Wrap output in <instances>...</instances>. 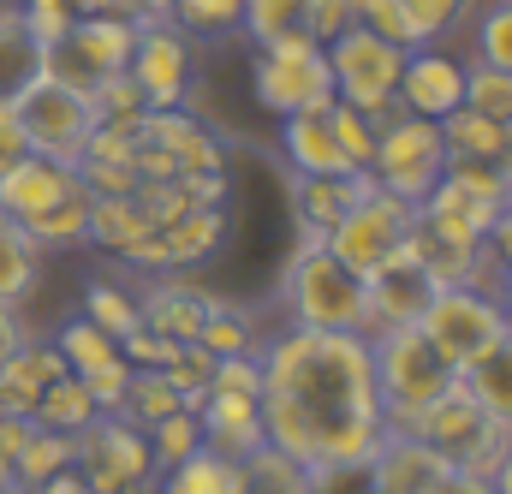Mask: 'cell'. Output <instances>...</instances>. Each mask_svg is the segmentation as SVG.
Returning a JSON list of instances; mask_svg holds the SVG:
<instances>
[{"label": "cell", "instance_id": "1", "mask_svg": "<svg viewBox=\"0 0 512 494\" xmlns=\"http://www.w3.org/2000/svg\"><path fill=\"white\" fill-rule=\"evenodd\" d=\"M262 441L298 465H364L382 441V393L364 334H322L280 322L256 340Z\"/></svg>", "mask_w": 512, "mask_h": 494}, {"label": "cell", "instance_id": "2", "mask_svg": "<svg viewBox=\"0 0 512 494\" xmlns=\"http://www.w3.org/2000/svg\"><path fill=\"white\" fill-rule=\"evenodd\" d=\"M280 316L292 328L370 334V286L322 245V233H304L280 268Z\"/></svg>", "mask_w": 512, "mask_h": 494}, {"label": "cell", "instance_id": "3", "mask_svg": "<svg viewBox=\"0 0 512 494\" xmlns=\"http://www.w3.org/2000/svg\"><path fill=\"white\" fill-rule=\"evenodd\" d=\"M512 203V185L501 179V167L483 161H447V173L435 179V191L417 203V227L447 239V245H483L495 215Z\"/></svg>", "mask_w": 512, "mask_h": 494}, {"label": "cell", "instance_id": "4", "mask_svg": "<svg viewBox=\"0 0 512 494\" xmlns=\"http://www.w3.org/2000/svg\"><path fill=\"white\" fill-rule=\"evenodd\" d=\"M393 429V423H387ZM411 435H423L429 447H441L459 471H477V477H495L501 471V459H507V441L512 429H501L495 417H483V405L471 399V387L453 375L411 423H405Z\"/></svg>", "mask_w": 512, "mask_h": 494}, {"label": "cell", "instance_id": "5", "mask_svg": "<svg viewBox=\"0 0 512 494\" xmlns=\"http://www.w3.org/2000/svg\"><path fill=\"white\" fill-rule=\"evenodd\" d=\"M370 370H376V393H382V417L393 429H405L447 381V358L423 340V328L417 322H405V328H376L370 334Z\"/></svg>", "mask_w": 512, "mask_h": 494}, {"label": "cell", "instance_id": "6", "mask_svg": "<svg viewBox=\"0 0 512 494\" xmlns=\"http://www.w3.org/2000/svg\"><path fill=\"white\" fill-rule=\"evenodd\" d=\"M423 340L447 358V370H471L483 352H495L501 340L512 334L507 310L495 298V286H435V298L423 304L417 316Z\"/></svg>", "mask_w": 512, "mask_h": 494}, {"label": "cell", "instance_id": "7", "mask_svg": "<svg viewBox=\"0 0 512 494\" xmlns=\"http://www.w3.org/2000/svg\"><path fill=\"white\" fill-rule=\"evenodd\" d=\"M322 54H328L334 102L370 114L376 125H382L387 114H399V66H405V48H399V42H387L376 30L352 24V30H340Z\"/></svg>", "mask_w": 512, "mask_h": 494}, {"label": "cell", "instance_id": "8", "mask_svg": "<svg viewBox=\"0 0 512 494\" xmlns=\"http://www.w3.org/2000/svg\"><path fill=\"white\" fill-rule=\"evenodd\" d=\"M72 465L84 471L90 494H149L161 465L149 447V429H137L126 411H102L90 429L72 435Z\"/></svg>", "mask_w": 512, "mask_h": 494}, {"label": "cell", "instance_id": "9", "mask_svg": "<svg viewBox=\"0 0 512 494\" xmlns=\"http://www.w3.org/2000/svg\"><path fill=\"white\" fill-rule=\"evenodd\" d=\"M137 30H143V18H120V12H90V18H78L66 36H54V42L42 48V78H54V84H66V90L90 96L102 78H114V72L131 66Z\"/></svg>", "mask_w": 512, "mask_h": 494}, {"label": "cell", "instance_id": "10", "mask_svg": "<svg viewBox=\"0 0 512 494\" xmlns=\"http://www.w3.org/2000/svg\"><path fill=\"white\" fill-rule=\"evenodd\" d=\"M411 233H417V209L376 185L370 197H358V203L322 233V245L334 250L358 280H370V274L393 268L399 256H411Z\"/></svg>", "mask_w": 512, "mask_h": 494}, {"label": "cell", "instance_id": "11", "mask_svg": "<svg viewBox=\"0 0 512 494\" xmlns=\"http://www.w3.org/2000/svg\"><path fill=\"white\" fill-rule=\"evenodd\" d=\"M447 173V137L435 120H417V114H387L376 131V155H370V179L393 191L399 203H423L435 191V179Z\"/></svg>", "mask_w": 512, "mask_h": 494}, {"label": "cell", "instance_id": "12", "mask_svg": "<svg viewBox=\"0 0 512 494\" xmlns=\"http://www.w3.org/2000/svg\"><path fill=\"white\" fill-rule=\"evenodd\" d=\"M251 90H256V108H268L274 120L328 108L334 102V78H328L322 42H274V48H256L251 54Z\"/></svg>", "mask_w": 512, "mask_h": 494}, {"label": "cell", "instance_id": "13", "mask_svg": "<svg viewBox=\"0 0 512 494\" xmlns=\"http://www.w3.org/2000/svg\"><path fill=\"white\" fill-rule=\"evenodd\" d=\"M12 108H18L24 137H30V155L66 161V167H78V155H84L90 131L102 125L90 96H78V90H66V84H54V78H36Z\"/></svg>", "mask_w": 512, "mask_h": 494}, {"label": "cell", "instance_id": "14", "mask_svg": "<svg viewBox=\"0 0 512 494\" xmlns=\"http://www.w3.org/2000/svg\"><path fill=\"white\" fill-rule=\"evenodd\" d=\"M126 78L143 90L149 108H185V96H191V36L167 18H143Z\"/></svg>", "mask_w": 512, "mask_h": 494}, {"label": "cell", "instance_id": "15", "mask_svg": "<svg viewBox=\"0 0 512 494\" xmlns=\"http://www.w3.org/2000/svg\"><path fill=\"white\" fill-rule=\"evenodd\" d=\"M465 78H471V60L447 42H429V48H405V66H399V114H417V120H447L453 108H465Z\"/></svg>", "mask_w": 512, "mask_h": 494}, {"label": "cell", "instance_id": "16", "mask_svg": "<svg viewBox=\"0 0 512 494\" xmlns=\"http://www.w3.org/2000/svg\"><path fill=\"white\" fill-rule=\"evenodd\" d=\"M453 471H459V465H453L441 447H429L423 435H411V429H382L376 453L364 459L370 494H441V483H447Z\"/></svg>", "mask_w": 512, "mask_h": 494}, {"label": "cell", "instance_id": "17", "mask_svg": "<svg viewBox=\"0 0 512 494\" xmlns=\"http://www.w3.org/2000/svg\"><path fill=\"white\" fill-rule=\"evenodd\" d=\"M227 209H185L179 221H167V227H155L143 245L126 256V268L137 274H185V268H197V262H209L215 250L227 245Z\"/></svg>", "mask_w": 512, "mask_h": 494}, {"label": "cell", "instance_id": "18", "mask_svg": "<svg viewBox=\"0 0 512 494\" xmlns=\"http://www.w3.org/2000/svg\"><path fill=\"white\" fill-rule=\"evenodd\" d=\"M352 6L364 30H376L399 48H429V42L459 36L477 0H352Z\"/></svg>", "mask_w": 512, "mask_h": 494}, {"label": "cell", "instance_id": "19", "mask_svg": "<svg viewBox=\"0 0 512 494\" xmlns=\"http://www.w3.org/2000/svg\"><path fill=\"white\" fill-rule=\"evenodd\" d=\"M215 304H221V298L203 292V286L185 280V274H155L149 286H137V316H143V328H155L161 340H179V346H197V334H203V322H209Z\"/></svg>", "mask_w": 512, "mask_h": 494}, {"label": "cell", "instance_id": "20", "mask_svg": "<svg viewBox=\"0 0 512 494\" xmlns=\"http://www.w3.org/2000/svg\"><path fill=\"white\" fill-rule=\"evenodd\" d=\"M72 191H84L78 167L48 161V155H18V161L0 173V215H6V221H30V215L66 203Z\"/></svg>", "mask_w": 512, "mask_h": 494}, {"label": "cell", "instance_id": "21", "mask_svg": "<svg viewBox=\"0 0 512 494\" xmlns=\"http://www.w3.org/2000/svg\"><path fill=\"white\" fill-rule=\"evenodd\" d=\"M364 286H370V334H376V328H405V322H417L441 280H435L417 256H399L393 268L370 274ZM370 334H364V340H370Z\"/></svg>", "mask_w": 512, "mask_h": 494}, {"label": "cell", "instance_id": "22", "mask_svg": "<svg viewBox=\"0 0 512 494\" xmlns=\"http://www.w3.org/2000/svg\"><path fill=\"white\" fill-rule=\"evenodd\" d=\"M280 161H286V173H292V179H328V173H358V167L346 161V149H340L334 125H328V108L280 120Z\"/></svg>", "mask_w": 512, "mask_h": 494}, {"label": "cell", "instance_id": "23", "mask_svg": "<svg viewBox=\"0 0 512 494\" xmlns=\"http://www.w3.org/2000/svg\"><path fill=\"white\" fill-rule=\"evenodd\" d=\"M203 441L227 459H245L262 447V393H233V387H209V399L197 405Z\"/></svg>", "mask_w": 512, "mask_h": 494}, {"label": "cell", "instance_id": "24", "mask_svg": "<svg viewBox=\"0 0 512 494\" xmlns=\"http://www.w3.org/2000/svg\"><path fill=\"white\" fill-rule=\"evenodd\" d=\"M137 137L155 143L161 155H173L179 179H185V173H215V167H221V143H215V131H203L185 108H149V114L137 120Z\"/></svg>", "mask_w": 512, "mask_h": 494}, {"label": "cell", "instance_id": "25", "mask_svg": "<svg viewBox=\"0 0 512 494\" xmlns=\"http://www.w3.org/2000/svg\"><path fill=\"white\" fill-rule=\"evenodd\" d=\"M376 179L370 173H328V179H292V209H298V227L310 233H328L358 197H370Z\"/></svg>", "mask_w": 512, "mask_h": 494}, {"label": "cell", "instance_id": "26", "mask_svg": "<svg viewBox=\"0 0 512 494\" xmlns=\"http://www.w3.org/2000/svg\"><path fill=\"white\" fill-rule=\"evenodd\" d=\"M54 375H66V358L54 352V340H36V334H30V340L18 346V358L0 370V405L18 411V417H30L36 399H42V387H48Z\"/></svg>", "mask_w": 512, "mask_h": 494}, {"label": "cell", "instance_id": "27", "mask_svg": "<svg viewBox=\"0 0 512 494\" xmlns=\"http://www.w3.org/2000/svg\"><path fill=\"white\" fill-rule=\"evenodd\" d=\"M42 36L24 24L18 6H0V102H18L42 78Z\"/></svg>", "mask_w": 512, "mask_h": 494}, {"label": "cell", "instance_id": "28", "mask_svg": "<svg viewBox=\"0 0 512 494\" xmlns=\"http://www.w3.org/2000/svg\"><path fill=\"white\" fill-rule=\"evenodd\" d=\"M149 233H155V221L143 215L137 191H131V197H90V245L108 250L114 262H126Z\"/></svg>", "mask_w": 512, "mask_h": 494}, {"label": "cell", "instance_id": "29", "mask_svg": "<svg viewBox=\"0 0 512 494\" xmlns=\"http://www.w3.org/2000/svg\"><path fill=\"white\" fill-rule=\"evenodd\" d=\"M149 494H239V459H227V453H215L203 441L197 453H185L179 465H167Z\"/></svg>", "mask_w": 512, "mask_h": 494}, {"label": "cell", "instance_id": "30", "mask_svg": "<svg viewBox=\"0 0 512 494\" xmlns=\"http://www.w3.org/2000/svg\"><path fill=\"white\" fill-rule=\"evenodd\" d=\"M441 137H447V161H483V167H501L512 149V131L495 125L477 108H453L441 120Z\"/></svg>", "mask_w": 512, "mask_h": 494}, {"label": "cell", "instance_id": "31", "mask_svg": "<svg viewBox=\"0 0 512 494\" xmlns=\"http://www.w3.org/2000/svg\"><path fill=\"white\" fill-rule=\"evenodd\" d=\"M465 60L512 72V0H477L465 18Z\"/></svg>", "mask_w": 512, "mask_h": 494}, {"label": "cell", "instance_id": "32", "mask_svg": "<svg viewBox=\"0 0 512 494\" xmlns=\"http://www.w3.org/2000/svg\"><path fill=\"white\" fill-rule=\"evenodd\" d=\"M24 227V239L42 250H84L90 245V191H72L66 203H54V209H42V215H30V221H18Z\"/></svg>", "mask_w": 512, "mask_h": 494}, {"label": "cell", "instance_id": "33", "mask_svg": "<svg viewBox=\"0 0 512 494\" xmlns=\"http://www.w3.org/2000/svg\"><path fill=\"white\" fill-rule=\"evenodd\" d=\"M36 286H42V250L24 239V227H18V221H6V215H0V304L24 310Z\"/></svg>", "mask_w": 512, "mask_h": 494}, {"label": "cell", "instance_id": "34", "mask_svg": "<svg viewBox=\"0 0 512 494\" xmlns=\"http://www.w3.org/2000/svg\"><path fill=\"white\" fill-rule=\"evenodd\" d=\"M459 381L471 387V399L483 405V417H495L501 429H512V334L495 352H483L471 370H459Z\"/></svg>", "mask_w": 512, "mask_h": 494}, {"label": "cell", "instance_id": "35", "mask_svg": "<svg viewBox=\"0 0 512 494\" xmlns=\"http://www.w3.org/2000/svg\"><path fill=\"white\" fill-rule=\"evenodd\" d=\"M102 411H96V399H90V387L78 381V375H54L48 387H42V399H36V411H30V423H42V429H60V435H78V429H90Z\"/></svg>", "mask_w": 512, "mask_h": 494}, {"label": "cell", "instance_id": "36", "mask_svg": "<svg viewBox=\"0 0 512 494\" xmlns=\"http://www.w3.org/2000/svg\"><path fill=\"white\" fill-rule=\"evenodd\" d=\"M239 494H310V471L292 453L262 441L239 459Z\"/></svg>", "mask_w": 512, "mask_h": 494}, {"label": "cell", "instance_id": "37", "mask_svg": "<svg viewBox=\"0 0 512 494\" xmlns=\"http://www.w3.org/2000/svg\"><path fill=\"white\" fill-rule=\"evenodd\" d=\"M256 48L274 42H310V0H245V24Z\"/></svg>", "mask_w": 512, "mask_h": 494}, {"label": "cell", "instance_id": "38", "mask_svg": "<svg viewBox=\"0 0 512 494\" xmlns=\"http://www.w3.org/2000/svg\"><path fill=\"white\" fill-rule=\"evenodd\" d=\"M54 352L66 358V370L72 375H84V370H96V364H108V358H120V340L102 334L90 316H72V322L54 328Z\"/></svg>", "mask_w": 512, "mask_h": 494}, {"label": "cell", "instance_id": "39", "mask_svg": "<svg viewBox=\"0 0 512 494\" xmlns=\"http://www.w3.org/2000/svg\"><path fill=\"white\" fill-rule=\"evenodd\" d=\"M78 316H90V322H96L102 334H114V340H126L131 328L143 322V316H137V292H131L126 280H90Z\"/></svg>", "mask_w": 512, "mask_h": 494}, {"label": "cell", "instance_id": "40", "mask_svg": "<svg viewBox=\"0 0 512 494\" xmlns=\"http://www.w3.org/2000/svg\"><path fill=\"white\" fill-rule=\"evenodd\" d=\"M167 24L185 36H239L245 0H167Z\"/></svg>", "mask_w": 512, "mask_h": 494}, {"label": "cell", "instance_id": "41", "mask_svg": "<svg viewBox=\"0 0 512 494\" xmlns=\"http://www.w3.org/2000/svg\"><path fill=\"white\" fill-rule=\"evenodd\" d=\"M66 465H72V435L30 423V441H24V453H18V489H36V483H48V477L66 471Z\"/></svg>", "mask_w": 512, "mask_h": 494}, {"label": "cell", "instance_id": "42", "mask_svg": "<svg viewBox=\"0 0 512 494\" xmlns=\"http://www.w3.org/2000/svg\"><path fill=\"white\" fill-rule=\"evenodd\" d=\"M120 411H126L137 429H149V423H161V417L185 411V399L167 387V375H161V370H131V387H126V399H120Z\"/></svg>", "mask_w": 512, "mask_h": 494}, {"label": "cell", "instance_id": "43", "mask_svg": "<svg viewBox=\"0 0 512 494\" xmlns=\"http://www.w3.org/2000/svg\"><path fill=\"white\" fill-rule=\"evenodd\" d=\"M197 346H203L209 358L256 352V322L239 310V304H215V310H209V322H203V334H197Z\"/></svg>", "mask_w": 512, "mask_h": 494}, {"label": "cell", "instance_id": "44", "mask_svg": "<svg viewBox=\"0 0 512 494\" xmlns=\"http://www.w3.org/2000/svg\"><path fill=\"white\" fill-rule=\"evenodd\" d=\"M149 447H155V465H161V471L179 465L185 453H197V447H203V423H197V411H173V417L149 423Z\"/></svg>", "mask_w": 512, "mask_h": 494}, {"label": "cell", "instance_id": "45", "mask_svg": "<svg viewBox=\"0 0 512 494\" xmlns=\"http://www.w3.org/2000/svg\"><path fill=\"white\" fill-rule=\"evenodd\" d=\"M465 108H477V114H489L495 125L512 131V72L471 66V78H465Z\"/></svg>", "mask_w": 512, "mask_h": 494}, {"label": "cell", "instance_id": "46", "mask_svg": "<svg viewBox=\"0 0 512 494\" xmlns=\"http://www.w3.org/2000/svg\"><path fill=\"white\" fill-rule=\"evenodd\" d=\"M328 125H334L346 161H352L358 173H370V155H376V131H382V125L370 120V114H358V108H346V102H328Z\"/></svg>", "mask_w": 512, "mask_h": 494}, {"label": "cell", "instance_id": "47", "mask_svg": "<svg viewBox=\"0 0 512 494\" xmlns=\"http://www.w3.org/2000/svg\"><path fill=\"white\" fill-rule=\"evenodd\" d=\"M90 102H96V120H143V114H149V102H143V90L131 84L126 72H114V78H102V84L90 90Z\"/></svg>", "mask_w": 512, "mask_h": 494}, {"label": "cell", "instance_id": "48", "mask_svg": "<svg viewBox=\"0 0 512 494\" xmlns=\"http://www.w3.org/2000/svg\"><path fill=\"white\" fill-rule=\"evenodd\" d=\"M78 381L90 387V399H96V411H120V399H126V387H131V364H126V358H108V364H96V370H84Z\"/></svg>", "mask_w": 512, "mask_h": 494}, {"label": "cell", "instance_id": "49", "mask_svg": "<svg viewBox=\"0 0 512 494\" xmlns=\"http://www.w3.org/2000/svg\"><path fill=\"white\" fill-rule=\"evenodd\" d=\"M18 12H24V24H30L42 42L66 36V30L78 24V0H18Z\"/></svg>", "mask_w": 512, "mask_h": 494}, {"label": "cell", "instance_id": "50", "mask_svg": "<svg viewBox=\"0 0 512 494\" xmlns=\"http://www.w3.org/2000/svg\"><path fill=\"white\" fill-rule=\"evenodd\" d=\"M24 441H30V417H18V411L0 405V489L18 483V453H24Z\"/></svg>", "mask_w": 512, "mask_h": 494}, {"label": "cell", "instance_id": "51", "mask_svg": "<svg viewBox=\"0 0 512 494\" xmlns=\"http://www.w3.org/2000/svg\"><path fill=\"white\" fill-rule=\"evenodd\" d=\"M358 24V6L352 0H310V42H334L340 30H352Z\"/></svg>", "mask_w": 512, "mask_h": 494}, {"label": "cell", "instance_id": "52", "mask_svg": "<svg viewBox=\"0 0 512 494\" xmlns=\"http://www.w3.org/2000/svg\"><path fill=\"white\" fill-rule=\"evenodd\" d=\"M209 387H233V393H262V370H256V352H233V358H215Z\"/></svg>", "mask_w": 512, "mask_h": 494}, {"label": "cell", "instance_id": "53", "mask_svg": "<svg viewBox=\"0 0 512 494\" xmlns=\"http://www.w3.org/2000/svg\"><path fill=\"white\" fill-rule=\"evenodd\" d=\"M18 155H30V137H24V125H18V108L0 102V173H6Z\"/></svg>", "mask_w": 512, "mask_h": 494}, {"label": "cell", "instance_id": "54", "mask_svg": "<svg viewBox=\"0 0 512 494\" xmlns=\"http://www.w3.org/2000/svg\"><path fill=\"white\" fill-rule=\"evenodd\" d=\"M30 340V322H24V310H12V304H0V370L18 358V346Z\"/></svg>", "mask_w": 512, "mask_h": 494}, {"label": "cell", "instance_id": "55", "mask_svg": "<svg viewBox=\"0 0 512 494\" xmlns=\"http://www.w3.org/2000/svg\"><path fill=\"white\" fill-rule=\"evenodd\" d=\"M483 250H489V262H495V268H512V203L495 215V227H489Z\"/></svg>", "mask_w": 512, "mask_h": 494}, {"label": "cell", "instance_id": "56", "mask_svg": "<svg viewBox=\"0 0 512 494\" xmlns=\"http://www.w3.org/2000/svg\"><path fill=\"white\" fill-rule=\"evenodd\" d=\"M30 494H90V483H84V471H78V465H66V471H54L48 483H36Z\"/></svg>", "mask_w": 512, "mask_h": 494}, {"label": "cell", "instance_id": "57", "mask_svg": "<svg viewBox=\"0 0 512 494\" xmlns=\"http://www.w3.org/2000/svg\"><path fill=\"white\" fill-rule=\"evenodd\" d=\"M441 494H495V477H477V471H453Z\"/></svg>", "mask_w": 512, "mask_h": 494}, {"label": "cell", "instance_id": "58", "mask_svg": "<svg viewBox=\"0 0 512 494\" xmlns=\"http://www.w3.org/2000/svg\"><path fill=\"white\" fill-rule=\"evenodd\" d=\"M90 12H120V18H143V0H78V18Z\"/></svg>", "mask_w": 512, "mask_h": 494}, {"label": "cell", "instance_id": "59", "mask_svg": "<svg viewBox=\"0 0 512 494\" xmlns=\"http://www.w3.org/2000/svg\"><path fill=\"white\" fill-rule=\"evenodd\" d=\"M495 298H501V310L512 322V268H495Z\"/></svg>", "mask_w": 512, "mask_h": 494}, {"label": "cell", "instance_id": "60", "mask_svg": "<svg viewBox=\"0 0 512 494\" xmlns=\"http://www.w3.org/2000/svg\"><path fill=\"white\" fill-rule=\"evenodd\" d=\"M495 494H512V441H507V459H501V471H495Z\"/></svg>", "mask_w": 512, "mask_h": 494}, {"label": "cell", "instance_id": "61", "mask_svg": "<svg viewBox=\"0 0 512 494\" xmlns=\"http://www.w3.org/2000/svg\"><path fill=\"white\" fill-rule=\"evenodd\" d=\"M0 494H30V489H18V483H12V489H0Z\"/></svg>", "mask_w": 512, "mask_h": 494}, {"label": "cell", "instance_id": "62", "mask_svg": "<svg viewBox=\"0 0 512 494\" xmlns=\"http://www.w3.org/2000/svg\"><path fill=\"white\" fill-rule=\"evenodd\" d=\"M12 6H18V0H12Z\"/></svg>", "mask_w": 512, "mask_h": 494}]
</instances>
